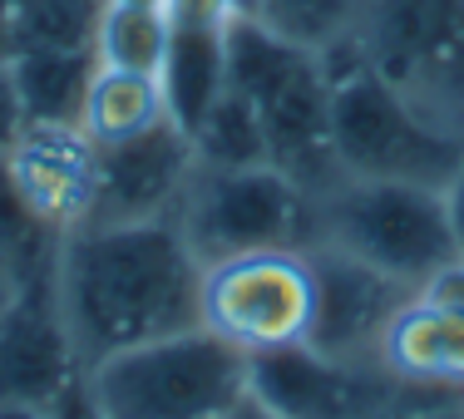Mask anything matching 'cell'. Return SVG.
<instances>
[{"label":"cell","instance_id":"cell-1","mask_svg":"<svg viewBox=\"0 0 464 419\" xmlns=\"http://www.w3.org/2000/svg\"><path fill=\"white\" fill-rule=\"evenodd\" d=\"M203 262L173 217L84 223L60 237L54 291L80 366L198 326Z\"/></svg>","mask_w":464,"mask_h":419},{"label":"cell","instance_id":"cell-2","mask_svg":"<svg viewBox=\"0 0 464 419\" xmlns=\"http://www.w3.org/2000/svg\"><path fill=\"white\" fill-rule=\"evenodd\" d=\"M322 60L331 74V138L341 173L445 187L464 158V129L435 119L381 70H371L356 40Z\"/></svg>","mask_w":464,"mask_h":419},{"label":"cell","instance_id":"cell-3","mask_svg":"<svg viewBox=\"0 0 464 419\" xmlns=\"http://www.w3.org/2000/svg\"><path fill=\"white\" fill-rule=\"evenodd\" d=\"M227 84L257 104L272 163L312 203L346 178L331 138V74L322 54L282 40L262 20H232Z\"/></svg>","mask_w":464,"mask_h":419},{"label":"cell","instance_id":"cell-4","mask_svg":"<svg viewBox=\"0 0 464 419\" xmlns=\"http://www.w3.org/2000/svg\"><path fill=\"white\" fill-rule=\"evenodd\" d=\"M109 419H227L247 400V356L203 321L84 366Z\"/></svg>","mask_w":464,"mask_h":419},{"label":"cell","instance_id":"cell-5","mask_svg":"<svg viewBox=\"0 0 464 419\" xmlns=\"http://www.w3.org/2000/svg\"><path fill=\"white\" fill-rule=\"evenodd\" d=\"M306 242H331V247L391 271L395 281L415 286V291L459 257L445 193L395 178H341L326 197L312 203Z\"/></svg>","mask_w":464,"mask_h":419},{"label":"cell","instance_id":"cell-6","mask_svg":"<svg viewBox=\"0 0 464 419\" xmlns=\"http://www.w3.org/2000/svg\"><path fill=\"white\" fill-rule=\"evenodd\" d=\"M173 223L188 237L193 257L208 267L257 247H302L312 233V197L277 163H257V168L198 163Z\"/></svg>","mask_w":464,"mask_h":419},{"label":"cell","instance_id":"cell-7","mask_svg":"<svg viewBox=\"0 0 464 419\" xmlns=\"http://www.w3.org/2000/svg\"><path fill=\"white\" fill-rule=\"evenodd\" d=\"M316 281L306 247H257L208 262L198 286V321L242 356H262L312 336Z\"/></svg>","mask_w":464,"mask_h":419},{"label":"cell","instance_id":"cell-8","mask_svg":"<svg viewBox=\"0 0 464 419\" xmlns=\"http://www.w3.org/2000/svg\"><path fill=\"white\" fill-rule=\"evenodd\" d=\"M356 45L420 109L464 129V0H366Z\"/></svg>","mask_w":464,"mask_h":419},{"label":"cell","instance_id":"cell-9","mask_svg":"<svg viewBox=\"0 0 464 419\" xmlns=\"http://www.w3.org/2000/svg\"><path fill=\"white\" fill-rule=\"evenodd\" d=\"M247 390L277 419H395L405 400L381 356H336L312 340L247 356Z\"/></svg>","mask_w":464,"mask_h":419},{"label":"cell","instance_id":"cell-10","mask_svg":"<svg viewBox=\"0 0 464 419\" xmlns=\"http://www.w3.org/2000/svg\"><path fill=\"white\" fill-rule=\"evenodd\" d=\"M193 168H198L193 138L173 119H159L153 129H143V134L124 143H109V148H99L94 203L84 223H153V217H173Z\"/></svg>","mask_w":464,"mask_h":419},{"label":"cell","instance_id":"cell-11","mask_svg":"<svg viewBox=\"0 0 464 419\" xmlns=\"http://www.w3.org/2000/svg\"><path fill=\"white\" fill-rule=\"evenodd\" d=\"M316 281V311H312V346L336 350V356H381V340L391 330L395 311L415 296V286L395 281L391 271L331 247V242H306Z\"/></svg>","mask_w":464,"mask_h":419},{"label":"cell","instance_id":"cell-12","mask_svg":"<svg viewBox=\"0 0 464 419\" xmlns=\"http://www.w3.org/2000/svg\"><path fill=\"white\" fill-rule=\"evenodd\" d=\"M0 163L25 207L50 233L64 237L90 217L99 148L80 124H25Z\"/></svg>","mask_w":464,"mask_h":419},{"label":"cell","instance_id":"cell-13","mask_svg":"<svg viewBox=\"0 0 464 419\" xmlns=\"http://www.w3.org/2000/svg\"><path fill=\"white\" fill-rule=\"evenodd\" d=\"M80 366L70 326L60 311V291L50 277H30L0 311V400L45 405Z\"/></svg>","mask_w":464,"mask_h":419},{"label":"cell","instance_id":"cell-14","mask_svg":"<svg viewBox=\"0 0 464 419\" xmlns=\"http://www.w3.org/2000/svg\"><path fill=\"white\" fill-rule=\"evenodd\" d=\"M381 360L415 390H464V306L415 291L385 330Z\"/></svg>","mask_w":464,"mask_h":419},{"label":"cell","instance_id":"cell-15","mask_svg":"<svg viewBox=\"0 0 464 419\" xmlns=\"http://www.w3.org/2000/svg\"><path fill=\"white\" fill-rule=\"evenodd\" d=\"M5 70L25 124H80L99 60L94 45H20Z\"/></svg>","mask_w":464,"mask_h":419},{"label":"cell","instance_id":"cell-16","mask_svg":"<svg viewBox=\"0 0 464 419\" xmlns=\"http://www.w3.org/2000/svg\"><path fill=\"white\" fill-rule=\"evenodd\" d=\"M163 109L193 138V129L208 119V109L227 94V25L223 30H173L163 54Z\"/></svg>","mask_w":464,"mask_h":419},{"label":"cell","instance_id":"cell-17","mask_svg":"<svg viewBox=\"0 0 464 419\" xmlns=\"http://www.w3.org/2000/svg\"><path fill=\"white\" fill-rule=\"evenodd\" d=\"M159 119H169L159 74L114 70V64H99L94 70L90 94H84V109H80V129L90 134L94 148L134 138L143 129H153Z\"/></svg>","mask_w":464,"mask_h":419},{"label":"cell","instance_id":"cell-18","mask_svg":"<svg viewBox=\"0 0 464 419\" xmlns=\"http://www.w3.org/2000/svg\"><path fill=\"white\" fill-rule=\"evenodd\" d=\"M169 15L163 5H119L104 0L94 20V60L114 64V70H139V74H159L163 54H169Z\"/></svg>","mask_w":464,"mask_h":419},{"label":"cell","instance_id":"cell-19","mask_svg":"<svg viewBox=\"0 0 464 419\" xmlns=\"http://www.w3.org/2000/svg\"><path fill=\"white\" fill-rule=\"evenodd\" d=\"M193 153L203 168H257V163H272L267 148V129H262V114L242 90H232L208 109V119L193 129Z\"/></svg>","mask_w":464,"mask_h":419},{"label":"cell","instance_id":"cell-20","mask_svg":"<svg viewBox=\"0 0 464 419\" xmlns=\"http://www.w3.org/2000/svg\"><path fill=\"white\" fill-rule=\"evenodd\" d=\"M361 10L366 0H262V25L277 30L282 40L312 50V54H331L336 45L356 40L361 30Z\"/></svg>","mask_w":464,"mask_h":419},{"label":"cell","instance_id":"cell-21","mask_svg":"<svg viewBox=\"0 0 464 419\" xmlns=\"http://www.w3.org/2000/svg\"><path fill=\"white\" fill-rule=\"evenodd\" d=\"M0 257L15 267L20 281L50 277L54 257H60V233H50L25 207V197L15 193V183L5 173V163H0Z\"/></svg>","mask_w":464,"mask_h":419},{"label":"cell","instance_id":"cell-22","mask_svg":"<svg viewBox=\"0 0 464 419\" xmlns=\"http://www.w3.org/2000/svg\"><path fill=\"white\" fill-rule=\"evenodd\" d=\"M163 15L173 30H223L232 25L227 0H163Z\"/></svg>","mask_w":464,"mask_h":419},{"label":"cell","instance_id":"cell-23","mask_svg":"<svg viewBox=\"0 0 464 419\" xmlns=\"http://www.w3.org/2000/svg\"><path fill=\"white\" fill-rule=\"evenodd\" d=\"M45 414H50V419H109L104 410H99L90 380H84V370H74L70 380H64L60 390L50 395V400H45Z\"/></svg>","mask_w":464,"mask_h":419},{"label":"cell","instance_id":"cell-24","mask_svg":"<svg viewBox=\"0 0 464 419\" xmlns=\"http://www.w3.org/2000/svg\"><path fill=\"white\" fill-rule=\"evenodd\" d=\"M5 64H0V158H5V148L20 138V129H25V114H20V99H15V84H10Z\"/></svg>","mask_w":464,"mask_h":419},{"label":"cell","instance_id":"cell-25","mask_svg":"<svg viewBox=\"0 0 464 419\" xmlns=\"http://www.w3.org/2000/svg\"><path fill=\"white\" fill-rule=\"evenodd\" d=\"M445 193V213H450V233H455L459 242V257H464V158H459V168L450 173V183L440 187Z\"/></svg>","mask_w":464,"mask_h":419},{"label":"cell","instance_id":"cell-26","mask_svg":"<svg viewBox=\"0 0 464 419\" xmlns=\"http://www.w3.org/2000/svg\"><path fill=\"white\" fill-rule=\"evenodd\" d=\"M0 419H50V414L35 400H0Z\"/></svg>","mask_w":464,"mask_h":419},{"label":"cell","instance_id":"cell-27","mask_svg":"<svg viewBox=\"0 0 464 419\" xmlns=\"http://www.w3.org/2000/svg\"><path fill=\"white\" fill-rule=\"evenodd\" d=\"M20 286H25V281H20V277H15V267H10L5 257H0V311L10 306V296H15Z\"/></svg>","mask_w":464,"mask_h":419},{"label":"cell","instance_id":"cell-28","mask_svg":"<svg viewBox=\"0 0 464 419\" xmlns=\"http://www.w3.org/2000/svg\"><path fill=\"white\" fill-rule=\"evenodd\" d=\"M395 419H464V405H459V410H405V405H401Z\"/></svg>","mask_w":464,"mask_h":419},{"label":"cell","instance_id":"cell-29","mask_svg":"<svg viewBox=\"0 0 464 419\" xmlns=\"http://www.w3.org/2000/svg\"><path fill=\"white\" fill-rule=\"evenodd\" d=\"M227 419H277V414H267V410H262V405L247 395V400H242V405H237V410H232Z\"/></svg>","mask_w":464,"mask_h":419},{"label":"cell","instance_id":"cell-30","mask_svg":"<svg viewBox=\"0 0 464 419\" xmlns=\"http://www.w3.org/2000/svg\"><path fill=\"white\" fill-rule=\"evenodd\" d=\"M232 5V20H257L262 15V0H227Z\"/></svg>","mask_w":464,"mask_h":419},{"label":"cell","instance_id":"cell-31","mask_svg":"<svg viewBox=\"0 0 464 419\" xmlns=\"http://www.w3.org/2000/svg\"><path fill=\"white\" fill-rule=\"evenodd\" d=\"M10 54H15V45H10V40H5V35H0V64H5V60H10Z\"/></svg>","mask_w":464,"mask_h":419},{"label":"cell","instance_id":"cell-32","mask_svg":"<svg viewBox=\"0 0 464 419\" xmlns=\"http://www.w3.org/2000/svg\"><path fill=\"white\" fill-rule=\"evenodd\" d=\"M119 5H163V0H119Z\"/></svg>","mask_w":464,"mask_h":419}]
</instances>
